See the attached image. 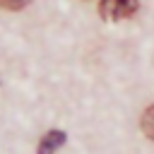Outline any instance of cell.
Segmentation results:
<instances>
[{
	"label": "cell",
	"instance_id": "obj_1",
	"mask_svg": "<svg viewBox=\"0 0 154 154\" xmlns=\"http://www.w3.org/2000/svg\"><path fill=\"white\" fill-rule=\"evenodd\" d=\"M140 10V0H101L99 2V14L101 19H128Z\"/></svg>",
	"mask_w": 154,
	"mask_h": 154
},
{
	"label": "cell",
	"instance_id": "obj_3",
	"mask_svg": "<svg viewBox=\"0 0 154 154\" xmlns=\"http://www.w3.org/2000/svg\"><path fill=\"white\" fill-rule=\"evenodd\" d=\"M140 128H142V132H144L149 140H154V106H149V108L142 113V118H140Z\"/></svg>",
	"mask_w": 154,
	"mask_h": 154
},
{
	"label": "cell",
	"instance_id": "obj_4",
	"mask_svg": "<svg viewBox=\"0 0 154 154\" xmlns=\"http://www.w3.org/2000/svg\"><path fill=\"white\" fill-rule=\"evenodd\" d=\"M31 0H0V7L2 10H24Z\"/></svg>",
	"mask_w": 154,
	"mask_h": 154
},
{
	"label": "cell",
	"instance_id": "obj_2",
	"mask_svg": "<svg viewBox=\"0 0 154 154\" xmlns=\"http://www.w3.org/2000/svg\"><path fill=\"white\" fill-rule=\"evenodd\" d=\"M65 132L63 130H48L43 137H41V142H38V154H53L58 147H63L65 144Z\"/></svg>",
	"mask_w": 154,
	"mask_h": 154
}]
</instances>
